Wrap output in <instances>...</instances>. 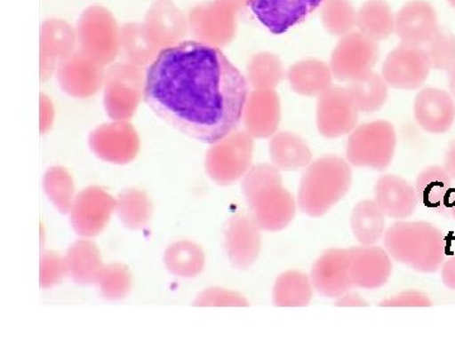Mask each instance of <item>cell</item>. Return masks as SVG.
I'll return each instance as SVG.
<instances>
[{"label":"cell","mask_w":455,"mask_h":341,"mask_svg":"<svg viewBox=\"0 0 455 341\" xmlns=\"http://www.w3.org/2000/svg\"><path fill=\"white\" fill-rule=\"evenodd\" d=\"M414 115L427 133H447L455 122L454 99L445 90L425 88L416 95Z\"/></svg>","instance_id":"cell-24"},{"label":"cell","mask_w":455,"mask_h":341,"mask_svg":"<svg viewBox=\"0 0 455 341\" xmlns=\"http://www.w3.org/2000/svg\"><path fill=\"white\" fill-rule=\"evenodd\" d=\"M254 139L245 131H235L212 143L205 155V170L220 186H229L244 178L252 167Z\"/></svg>","instance_id":"cell-8"},{"label":"cell","mask_w":455,"mask_h":341,"mask_svg":"<svg viewBox=\"0 0 455 341\" xmlns=\"http://www.w3.org/2000/svg\"><path fill=\"white\" fill-rule=\"evenodd\" d=\"M68 276L65 257L56 252H44L41 256V287L52 289Z\"/></svg>","instance_id":"cell-43"},{"label":"cell","mask_w":455,"mask_h":341,"mask_svg":"<svg viewBox=\"0 0 455 341\" xmlns=\"http://www.w3.org/2000/svg\"><path fill=\"white\" fill-rule=\"evenodd\" d=\"M164 267L172 276L194 278L205 268V253L199 244L191 241H179L164 250Z\"/></svg>","instance_id":"cell-32"},{"label":"cell","mask_w":455,"mask_h":341,"mask_svg":"<svg viewBox=\"0 0 455 341\" xmlns=\"http://www.w3.org/2000/svg\"><path fill=\"white\" fill-rule=\"evenodd\" d=\"M89 146L99 160L128 164L139 155V131L130 121H113L99 125L89 134Z\"/></svg>","instance_id":"cell-11"},{"label":"cell","mask_w":455,"mask_h":341,"mask_svg":"<svg viewBox=\"0 0 455 341\" xmlns=\"http://www.w3.org/2000/svg\"><path fill=\"white\" fill-rule=\"evenodd\" d=\"M444 170H447L448 175L455 179V139L451 140V145L448 146L447 151L444 155Z\"/></svg>","instance_id":"cell-48"},{"label":"cell","mask_w":455,"mask_h":341,"mask_svg":"<svg viewBox=\"0 0 455 341\" xmlns=\"http://www.w3.org/2000/svg\"><path fill=\"white\" fill-rule=\"evenodd\" d=\"M77 47L103 66L121 53V27L112 12L101 5L86 8L76 27Z\"/></svg>","instance_id":"cell-6"},{"label":"cell","mask_w":455,"mask_h":341,"mask_svg":"<svg viewBox=\"0 0 455 341\" xmlns=\"http://www.w3.org/2000/svg\"><path fill=\"white\" fill-rule=\"evenodd\" d=\"M358 121L359 110L348 90L331 86L317 97L316 128L324 139H335L352 133Z\"/></svg>","instance_id":"cell-12"},{"label":"cell","mask_w":455,"mask_h":341,"mask_svg":"<svg viewBox=\"0 0 455 341\" xmlns=\"http://www.w3.org/2000/svg\"><path fill=\"white\" fill-rule=\"evenodd\" d=\"M451 217H453L454 219H455V205H454V208H453V211H451Z\"/></svg>","instance_id":"cell-52"},{"label":"cell","mask_w":455,"mask_h":341,"mask_svg":"<svg viewBox=\"0 0 455 341\" xmlns=\"http://www.w3.org/2000/svg\"><path fill=\"white\" fill-rule=\"evenodd\" d=\"M76 29L60 18L44 20L41 27V79L47 82L57 66L76 51Z\"/></svg>","instance_id":"cell-23"},{"label":"cell","mask_w":455,"mask_h":341,"mask_svg":"<svg viewBox=\"0 0 455 341\" xmlns=\"http://www.w3.org/2000/svg\"><path fill=\"white\" fill-rule=\"evenodd\" d=\"M374 197L386 218L394 220L409 219L419 203L415 186L405 178L392 173H385L377 179Z\"/></svg>","instance_id":"cell-25"},{"label":"cell","mask_w":455,"mask_h":341,"mask_svg":"<svg viewBox=\"0 0 455 341\" xmlns=\"http://www.w3.org/2000/svg\"><path fill=\"white\" fill-rule=\"evenodd\" d=\"M146 71L131 62H116L106 71L104 107L112 121H131L145 98Z\"/></svg>","instance_id":"cell-7"},{"label":"cell","mask_w":455,"mask_h":341,"mask_svg":"<svg viewBox=\"0 0 455 341\" xmlns=\"http://www.w3.org/2000/svg\"><path fill=\"white\" fill-rule=\"evenodd\" d=\"M281 100L275 90H252L243 110L244 131L254 139H271L280 127Z\"/></svg>","instance_id":"cell-22"},{"label":"cell","mask_w":455,"mask_h":341,"mask_svg":"<svg viewBox=\"0 0 455 341\" xmlns=\"http://www.w3.org/2000/svg\"><path fill=\"white\" fill-rule=\"evenodd\" d=\"M325 0H250L248 7L260 25L274 35H283L324 4Z\"/></svg>","instance_id":"cell-17"},{"label":"cell","mask_w":455,"mask_h":341,"mask_svg":"<svg viewBox=\"0 0 455 341\" xmlns=\"http://www.w3.org/2000/svg\"><path fill=\"white\" fill-rule=\"evenodd\" d=\"M44 191L61 214H70L75 200L73 176L65 167L53 166L44 172Z\"/></svg>","instance_id":"cell-38"},{"label":"cell","mask_w":455,"mask_h":341,"mask_svg":"<svg viewBox=\"0 0 455 341\" xmlns=\"http://www.w3.org/2000/svg\"><path fill=\"white\" fill-rule=\"evenodd\" d=\"M104 67L106 66L77 50L57 66V83L68 97L92 98L103 89L107 71Z\"/></svg>","instance_id":"cell-15"},{"label":"cell","mask_w":455,"mask_h":341,"mask_svg":"<svg viewBox=\"0 0 455 341\" xmlns=\"http://www.w3.org/2000/svg\"><path fill=\"white\" fill-rule=\"evenodd\" d=\"M217 2H220L221 4L226 5V7L232 9L235 13H239V12L243 11V9L247 7L250 0H217Z\"/></svg>","instance_id":"cell-49"},{"label":"cell","mask_w":455,"mask_h":341,"mask_svg":"<svg viewBox=\"0 0 455 341\" xmlns=\"http://www.w3.org/2000/svg\"><path fill=\"white\" fill-rule=\"evenodd\" d=\"M269 160L281 172L307 169L313 152L307 140L289 131H277L269 139Z\"/></svg>","instance_id":"cell-28"},{"label":"cell","mask_w":455,"mask_h":341,"mask_svg":"<svg viewBox=\"0 0 455 341\" xmlns=\"http://www.w3.org/2000/svg\"><path fill=\"white\" fill-rule=\"evenodd\" d=\"M352 182V166L347 158L322 155L305 169L296 200L299 209L307 217H324L348 195Z\"/></svg>","instance_id":"cell-4"},{"label":"cell","mask_w":455,"mask_h":341,"mask_svg":"<svg viewBox=\"0 0 455 341\" xmlns=\"http://www.w3.org/2000/svg\"><path fill=\"white\" fill-rule=\"evenodd\" d=\"M314 291L310 276L298 269H290L275 281L272 301L277 307H307L313 300Z\"/></svg>","instance_id":"cell-30"},{"label":"cell","mask_w":455,"mask_h":341,"mask_svg":"<svg viewBox=\"0 0 455 341\" xmlns=\"http://www.w3.org/2000/svg\"><path fill=\"white\" fill-rule=\"evenodd\" d=\"M350 274L355 287L379 289L390 280L392 258L385 248L359 245L349 248Z\"/></svg>","instance_id":"cell-20"},{"label":"cell","mask_w":455,"mask_h":341,"mask_svg":"<svg viewBox=\"0 0 455 341\" xmlns=\"http://www.w3.org/2000/svg\"><path fill=\"white\" fill-rule=\"evenodd\" d=\"M242 191L251 215L265 232H281L295 219L298 202L283 186L281 170L274 164L251 167L242 178Z\"/></svg>","instance_id":"cell-2"},{"label":"cell","mask_w":455,"mask_h":341,"mask_svg":"<svg viewBox=\"0 0 455 341\" xmlns=\"http://www.w3.org/2000/svg\"><path fill=\"white\" fill-rule=\"evenodd\" d=\"M250 91L223 51L182 41L147 67L143 100L173 130L212 145L239 127Z\"/></svg>","instance_id":"cell-1"},{"label":"cell","mask_w":455,"mask_h":341,"mask_svg":"<svg viewBox=\"0 0 455 341\" xmlns=\"http://www.w3.org/2000/svg\"><path fill=\"white\" fill-rule=\"evenodd\" d=\"M394 12L385 0H367L357 12V27L371 40H386L395 33Z\"/></svg>","instance_id":"cell-34"},{"label":"cell","mask_w":455,"mask_h":341,"mask_svg":"<svg viewBox=\"0 0 455 341\" xmlns=\"http://www.w3.org/2000/svg\"><path fill=\"white\" fill-rule=\"evenodd\" d=\"M293 92L301 97L317 98L333 86L331 65L317 59H305L296 62L286 74Z\"/></svg>","instance_id":"cell-27"},{"label":"cell","mask_w":455,"mask_h":341,"mask_svg":"<svg viewBox=\"0 0 455 341\" xmlns=\"http://www.w3.org/2000/svg\"><path fill=\"white\" fill-rule=\"evenodd\" d=\"M55 106L46 94L41 95V133L46 134L52 128L55 122Z\"/></svg>","instance_id":"cell-45"},{"label":"cell","mask_w":455,"mask_h":341,"mask_svg":"<svg viewBox=\"0 0 455 341\" xmlns=\"http://www.w3.org/2000/svg\"><path fill=\"white\" fill-rule=\"evenodd\" d=\"M449 83H451V97H453L455 101V64L449 70Z\"/></svg>","instance_id":"cell-50"},{"label":"cell","mask_w":455,"mask_h":341,"mask_svg":"<svg viewBox=\"0 0 455 341\" xmlns=\"http://www.w3.org/2000/svg\"><path fill=\"white\" fill-rule=\"evenodd\" d=\"M448 4L451 5V7L455 8V0H447Z\"/></svg>","instance_id":"cell-51"},{"label":"cell","mask_w":455,"mask_h":341,"mask_svg":"<svg viewBox=\"0 0 455 341\" xmlns=\"http://www.w3.org/2000/svg\"><path fill=\"white\" fill-rule=\"evenodd\" d=\"M397 136L387 121H374L359 125L349 134L347 161L357 169L383 172L391 166L396 152Z\"/></svg>","instance_id":"cell-5"},{"label":"cell","mask_w":455,"mask_h":341,"mask_svg":"<svg viewBox=\"0 0 455 341\" xmlns=\"http://www.w3.org/2000/svg\"><path fill=\"white\" fill-rule=\"evenodd\" d=\"M65 262L68 276L75 283L82 286L95 283L104 267L100 250L95 243L88 241V238L80 239L68 247L65 254Z\"/></svg>","instance_id":"cell-29"},{"label":"cell","mask_w":455,"mask_h":341,"mask_svg":"<svg viewBox=\"0 0 455 341\" xmlns=\"http://www.w3.org/2000/svg\"><path fill=\"white\" fill-rule=\"evenodd\" d=\"M132 282L130 268L122 263L104 265L95 281L99 293L107 301L124 300L131 291Z\"/></svg>","instance_id":"cell-40"},{"label":"cell","mask_w":455,"mask_h":341,"mask_svg":"<svg viewBox=\"0 0 455 341\" xmlns=\"http://www.w3.org/2000/svg\"><path fill=\"white\" fill-rule=\"evenodd\" d=\"M196 307H248L250 301L241 293L230 291L223 287H209L196 296L193 301Z\"/></svg>","instance_id":"cell-42"},{"label":"cell","mask_w":455,"mask_h":341,"mask_svg":"<svg viewBox=\"0 0 455 341\" xmlns=\"http://www.w3.org/2000/svg\"><path fill=\"white\" fill-rule=\"evenodd\" d=\"M442 280L448 289L455 291V256L444 260L442 265Z\"/></svg>","instance_id":"cell-47"},{"label":"cell","mask_w":455,"mask_h":341,"mask_svg":"<svg viewBox=\"0 0 455 341\" xmlns=\"http://www.w3.org/2000/svg\"><path fill=\"white\" fill-rule=\"evenodd\" d=\"M357 12L350 0H325L320 20L331 35L343 37L357 27Z\"/></svg>","instance_id":"cell-39"},{"label":"cell","mask_w":455,"mask_h":341,"mask_svg":"<svg viewBox=\"0 0 455 341\" xmlns=\"http://www.w3.org/2000/svg\"><path fill=\"white\" fill-rule=\"evenodd\" d=\"M350 230L361 245H376L386 233V215L376 200H363L353 208Z\"/></svg>","instance_id":"cell-31"},{"label":"cell","mask_w":455,"mask_h":341,"mask_svg":"<svg viewBox=\"0 0 455 341\" xmlns=\"http://www.w3.org/2000/svg\"><path fill=\"white\" fill-rule=\"evenodd\" d=\"M335 306L337 307H367L368 302L358 295L357 292L348 291L343 293L335 301Z\"/></svg>","instance_id":"cell-46"},{"label":"cell","mask_w":455,"mask_h":341,"mask_svg":"<svg viewBox=\"0 0 455 341\" xmlns=\"http://www.w3.org/2000/svg\"><path fill=\"white\" fill-rule=\"evenodd\" d=\"M252 215L235 214L224 226V248L230 265L245 271L259 259L262 238Z\"/></svg>","instance_id":"cell-16"},{"label":"cell","mask_w":455,"mask_h":341,"mask_svg":"<svg viewBox=\"0 0 455 341\" xmlns=\"http://www.w3.org/2000/svg\"><path fill=\"white\" fill-rule=\"evenodd\" d=\"M188 20V29L197 42L221 49L235 41L236 13L217 0L191 8Z\"/></svg>","instance_id":"cell-10"},{"label":"cell","mask_w":455,"mask_h":341,"mask_svg":"<svg viewBox=\"0 0 455 341\" xmlns=\"http://www.w3.org/2000/svg\"><path fill=\"white\" fill-rule=\"evenodd\" d=\"M431 68L429 57L423 47L401 44L386 57L381 75L390 88L416 90L427 82Z\"/></svg>","instance_id":"cell-13"},{"label":"cell","mask_w":455,"mask_h":341,"mask_svg":"<svg viewBox=\"0 0 455 341\" xmlns=\"http://www.w3.org/2000/svg\"><path fill=\"white\" fill-rule=\"evenodd\" d=\"M419 202L443 217H451L455 205L453 178L444 167L430 166L421 170L415 182Z\"/></svg>","instance_id":"cell-26"},{"label":"cell","mask_w":455,"mask_h":341,"mask_svg":"<svg viewBox=\"0 0 455 341\" xmlns=\"http://www.w3.org/2000/svg\"><path fill=\"white\" fill-rule=\"evenodd\" d=\"M439 29L438 14L427 0L407 2L395 18V33L411 46H425Z\"/></svg>","instance_id":"cell-21"},{"label":"cell","mask_w":455,"mask_h":341,"mask_svg":"<svg viewBox=\"0 0 455 341\" xmlns=\"http://www.w3.org/2000/svg\"><path fill=\"white\" fill-rule=\"evenodd\" d=\"M121 53L125 61L145 67L155 61L160 51L152 44L143 23L130 22L121 27Z\"/></svg>","instance_id":"cell-35"},{"label":"cell","mask_w":455,"mask_h":341,"mask_svg":"<svg viewBox=\"0 0 455 341\" xmlns=\"http://www.w3.org/2000/svg\"><path fill=\"white\" fill-rule=\"evenodd\" d=\"M116 197L100 186H89L75 196L70 211L73 229L82 238H94L104 232L116 212Z\"/></svg>","instance_id":"cell-14"},{"label":"cell","mask_w":455,"mask_h":341,"mask_svg":"<svg viewBox=\"0 0 455 341\" xmlns=\"http://www.w3.org/2000/svg\"><path fill=\"white\" fill-rule=\"evenodd\" d=\"M143 25L158 51L175 46L190 32L188 17L170 0L154 3L147 11Z\"/></svg>","instance_id":"cell-19"},{"label":"cell","mask_w":455,"mask_h":341,"mask_svg":"<svg viewBox=\"0 0 455 341\" xmlns=\"http://www.w3.org/2000/svg\"><path fill=\"white\" fill-rule=\"evenodd\" d=\"M379 59V47L361 32H350L340 37L331 56L334 79L352 83L372 73Z\"/></svg>","instance_id":"cell-9"},{"label":"cell","mask_w":455,"mask_h":341,"mask_svg":"<svg viewBox=\"0 0 455 341\" xmlns=\"http://www.w3.org/2000/svg\"><path fill=\"white\" fill-rule=\"evenodd\" d=\"M310 280L314 289L326 298H338L355 287L348 250L331 248L325 250L311 267Z\"/></svg>","instance_id":"cell-18"},{"label":"cell","mask_w":455,"mask_h":341,"mask_svg":"<svg viewBox=\"0 0 455 341\" xmlns=\"http://www.w3.org/2000/svg\"><path fill=\"white\" fill-rule=\"evenodd\" d=\"M431 67L438 71H449L455 64V37L451 33L439 29L427 44Z\"/></svg>","instance_id":"cell-41"},{"label":"cell","mask_w":455,"mask_h":341,"mask_svg":"<svg viewBox=\"0 0 455 341\" xmlns=\"http://www.w3.org/2000/svg\"><path fill=\"white\" fill-rule=\"evenodd\" d=\"M431 300L423 292L405 291L381 301V307H430Z\"/></svg>","instance_id":"cell-44"},{"label":"cell","mask_w":455,"mask_h":341,"mask_svg":"<svg viewBox=\"0 0 455 341\" xmlns=\"http://www.w3.org/2000/svg\"><path fill=\"white\" fill-rule=\"evenodd\" d=\"M391 258L420 274H434L447 254V239L427 221L398 220L383 235Z\"/></svg>","instance_id":"cell-3"},{"label":"cell","mask_w":455,"mask_h":341,"mask_svg":"<svg viewBox=\"0 0 455 341\" xmlns=\"http://www.w3.org/2000/svg\"><path fill=\"white\" fill-rule=\"evenodd\" d=\"M388 83L383 79L382 75L370 73L361 79L349 83L348 90L350 97L355 100L359 113L379 112L388 98Z\"/></svg>","instance_id":"cell-36"},{"label":"cell","mask_w":455,"mask_h":341,"mask_svg":"<svg viewBox=\"0 0 455 341\" xmlns=\"http://www.w3.org/2000/svg\"><path fill=\"white\" fill-rule=\"evenodd\" d=\"M286 77L283 62L271 52L256 53L247 65V79L252 90H275Z\"/></svg>","instance_id":"cell-37"},{"label":"cell","mask_w":455,"mask_h":341,"mask_svg":"<svg viewBox=\"0 0 455 341\" xmlns=\"http://www.w3.org/2000/svg\"><path fill=\"white\" fill-rule=\"evenodd\" d=\"M116 214L123 226L130 230H142L148 226L154 215V203L146 191L125 188L116 196Z\"/></svg>","instance_id":"cell-33"}]
</instances>
